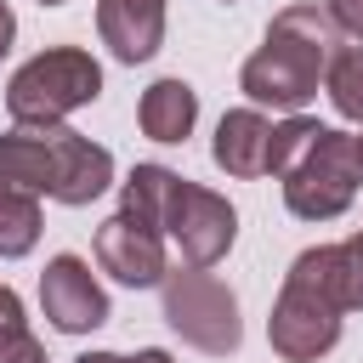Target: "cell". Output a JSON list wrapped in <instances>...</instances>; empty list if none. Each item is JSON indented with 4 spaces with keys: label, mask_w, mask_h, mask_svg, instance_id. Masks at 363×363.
<instances>
[{
    "label": "cell",
    "mask_w": 363,
    "mask_h": 363,
    "mask_svg": "<svg viewBox=\"0 0 363 363\" xmlns=\"http://www.w3.org/2000/svg\"><path fill=\"white\" fill-rule=\"evenodd\" d=\"M335 51H340V23L329 17V6H284L267 23L261 51L238 68V91L261 108L301 113L318 96Z\"/></svg>",
    "instance_id": "cell-1"
},
{
    "label": "cell",
    "mask_w": 363,
    "mask_h": 363,
    "mask_svg": "<svg viewBox=\"0 0 363 363\" xmlns=\"http://www.w3.org/2000/svg\"><path fill=\"white\" fill-rule=\"evenodd\" d=\"M119 210L147 216V221L182 250L187 267H216V261L233 250V238H238L233 204H227L221 193L187 182V176L164 170V164H136V170L125 176V187H119Z\"/></svg>",
    "instance_id": "cell-2"
},
{
    "label": "cell",
    "mask_w": 363,
    "mask_h": 363,
    "mask_svg": "<svg viewBox=\"0 0 363 363\" xmlns=\"http://www.w3.org/2000/svg\"><path fill=\"white\" fill-rule=\"evenodd\" d=\"M340 312H352L346 284H340V244L301 250L295 267L284 272L278 301H272L267 340L284 363H318L340 340Z\"/></svg>",
    "instance_id": "cell-3"
},
{
    "label": "cell",
    "mask_w": 363,
    "mask_h": 363,
    "mask_svg": "<svg viewBox=\"0 0 363 363\" xmlns=\"http://www.w3.org/2000/svg\"><path fill=\"white\" fill-rule=\"evenodd\" d=\"M363 187V159H357V136L318 125L301 153L284 164V204L301 221H335L346 216V204Z\"/></svg>",
    "instance_id": "cell-4"
},
{
    "label": "cell",
    "mask_w": 363,
    "mask_h": 363,
    "mask_svg": "<svg viewBox=\"0 0 363 363\" xmlns=\"http://www.w3.org/2000/svg\"><path fill=\"white\" fill-rule=\"evenodd\" d=\"M96 96H102V68H96V57L79 51V45H51V51L28 57V62L11 74V85H6V113H11L17 125H57V119H68L74 108H85V102H96Z\"/></svg>",
    "instance_id": "cell-5"
},
{
    "label": "cell",
    "mask_w": 363,
    "mask_h": 363,
    "mask_svg": "<svg viewBox=\"0 0 363 363\" xmlns=\"http://www.w3.org/2000/svg\"><path fill=\"white\" fill-rule=\"evenodd\" d=\"M159 295H164V323H170L193 352H204V357L238 352V340H244L238 295H233L221 278H210L204 267H176V272H164Z\"/></svg>",
    "instance_id": "cell-6"
},
{
    "label": "cell",
    "mask_w": 363,
    "mask_h": 363,
    "mask_svg": "<svg viewBox=\"0 0 363 363\" xmlns=\"http://www.w3.org/2000/svg\"><path fill=\"white\" fill-rule=\"evenodd\" d=\"M96 261H102V272L119 278L125 289H153V284H164V272H170V261H164V233H159L147 216H136V210H119V216H108V221L96 227Z\"/></svg>",
    "instance_id": "cell-7"
},
{
    "label": "cell",
    "mask_w": 363,
    "mask_h": 363,
    "mask_svg": "<svg viewBox=\"0 0 363 363\" xmlns=\"http://www.w3.org/2000/svg\"><path fill=\"white\" fill-rule=\"evenodd\" d=\"M40 306L62 335H85L96 323H108V295L91 278V267L79 255H51L40 272Z\"/></svg>",
    "instance_id": "cell-8"
},
{
    "label": "cell",
    "mask_w": 363,
    "mask_h": 363,
    "mask_svg": "<svg viewBox=\"0 0 363 363\" xmlns=\"http://www.w3.org/2000/svg\"><path fill=\"white\" fill-rule=\"evenodd\" d=\"M45 142H51V164H57V176H51L57 204H91L113 187V153L96 147L91 136H79L57 119V125H45Z\"/></svg>",
    "instance_id": "cell-9"
},
{
    "label": "cell",
    "mask_w": 363,
    "mask_h": 363,
    "mask_svg": "<svg viewBox=\"0 0 363 363\" xmlns=\"http://www.w3.org/2000/svg\"><path fill=\"white\" fill-rule=\"evenodd\" d=\"M96 34L119 62H147L164 45V0H96Z\"/></svg>",
    "instance_id": "cell-10"
},
{
    "label": "cell",
    "mask_w": 363,
    "mask_h": 363,
    "mask_svg": "<svg viewBox=\"0 0 363 363\" xmlns=\"http://www.w3.org/2000/svg\"><path fill=\"white\" fill-rule=\"evenodd\" d=\"M210 159H216L227 176H238V182L267 176V170H272V119H267L261 108H233V113H221L216 142H210Z\"/></svg>",
    "instance_id": "cell-11"
},
{
    "label": "cell",
    "mask_w": 363,
    "mask_h": 363,
    "mask_svg": "<svg viewBox=\"0 0 363 363\" xmlns=\"http://www.w3.org/2000/svg\"><path fill=\"white\" fill-rule=\"evenodd\" d=\"M136 119H142V136H153V142H187V130L199 119V91L187 79H153L142 91Z\"/></svg>",
    "instance_id": "cell-12"
},
{
    "label": "cell",
    "mask_w": 363,
    "mask_h": 363,
    "mask_svg": "<svg viewBox=\"0 0 363 363\" xmlns=\"http://www.w3.org/2000/svg\"><path fill=\"white\" fill-rule=\"evenodd\" d=\"M40 244V193L0 187V261H17Z\"/></svg>",
    "instance_id": "cell-13"
},
{
    "label": "cell",
    "mask_w": 363,
    "mask_h": 363,
    "mask_svg": "<svg viewBox=\"0 0 363 363\" xmlns=\"http://www.w3.org/2000/svg\"><path fill=\"white\" fill-rule=\"evenodd\" d=\"M323 85H329L335 113H340V119H352V125H363V40H352V45H340V51H335V62H329Z\"/></svg>",
    "instance_id": "cell-14"
},
{
    "label": "cell",
    "mask_w": 363,
    "mask_h": 363,
    "mask_svg": "<svg viewBox=\"0 0 363 363\" xmlns=\"http://www.w3.org/2000/svg\"><path fill=\"white\" fill-rule=\"evenodd\" d=\"M340 284H346V306H363V233L340 244Z\"/></svg>",
    "instance_id": "cell-15"
},
{
    "label": "cell",
    "mask_w": 363,
    "mask_h": 363,
    "mask_svg": "<svg viewBox=\"0 0 363 363\" xmlns=\"http://www.w3.org/2000/svg\"><path fill=\"white\" fill-rule=\"evenodd\" d=\"M0 363H45V346L28 329H11V335H0Z\"/></svg>",
    "instance_id": "cell-16"
},
{
    "label": "cell",
    "mask_w": 363,
    "mask_h": 363,
    "mask_svg": "<svg viewBox=\"0 0 363 363\" xmlns=\"http://www.w3.org/2000/svg\"><path fill=\"white\" fill-rule=\"evenodd\" d=\"M323 6H329V17L340 23V34L363 40V0H323Z\"/></svg>",
    "instance_id": "cell-17"
},
{
    "label": "cell",
    "mask_w": 363,
    "mask_h": 363,
    "mask_svg": "<svg viewBox=\"0 0 363 363\" xmlns=\"http://www.w3.org/2000/svg\"><path fill=\"white\" fill-rule=\"evenodd\" d=\"M11 329H28V318H23L17 289H11V284H0V335H11Z\"/></svg>",
    "instance_id": "cell-18"
},
{
    "label": "cell",
    "mask_w": 363,
    "mask_h": 363,
    "mask_svg": "<svg viewBox=\"0 0 363 363\" xmlns=\"http://www.w3.org/2000/svg\"><path fill=\"white\" fill-rule=\"evenodd\" d=\"M11 40H17V17H11V6L0 0V57L11 51Z\"/></svg>",
    "instance_id": "cell-19"
},
{
    "label": "cell",
    "mask_w": 363,
    "mask_h": 363,
    "mask_svg": "<svg viewBox=\"0 0 363 363\" xmlns=\"http://www.w3.org/2000/svg\"><path fill=\"white\" fill-rule=\"evenodd\" d=\"M125 363H176V357L159 352V346H147V352H136V357H125Z\"/></svg>",
    "instance_id": "cell-20"
},
{
    "label": "cell",
    "mask_w": 363,
    "mask_h": 363,
    "mask_svg": "<svg viewBox=\"0 0 363 363\" xmlns=\"http://www.w3.org/2000/svg\"><path fill=\"white\" fill-rule=\"evenodd\" d=\"M74 363H125V357H119V352H79Z\"/></svg>",
    "instance_id": "cell-21"
},
{
    "label": "cell",
    "mask_w": 363,
    "mask_h": 363,
    "mask_svg": "<svg viewBox=\"0 0 363 363\" xmlns=\"http://www.w3.org/2000/svg\"><path fill=\"white\" fill-rule=\"evenodd\" d=\"M357 159H363V130H357Z\"/></svg>",
    "instance_id": "cell-22"
},
{
    "label": "cell",
    "mask_w": 363,
    "mask_h": 363,
    "mask_svg": "<svg viewBox=\"0 0 363 363\" xmlns=\"http://www.w3.org/2000/svg\"><path fill=\"white\" fill-rule=\"evenodd\" d=\"M40 6H62V0H40Z\"/></svg>",
    "instance_id": "cell-23"
},
{
    "label": "cell",
    "mask_w": 363,
    "mask_h": 363,
    "mask_svg": "<svg viewBox=\"0 0 363 363\" xmlns=\"http://www.w3.org/2000/svg\"><path fill=\"white\" fill-rule=\"evenodd\" d=\"M227 6H233V0H227Z\"/></svg>",
    "instance_id": "cell-24"
}]
</instances>
